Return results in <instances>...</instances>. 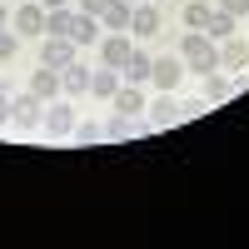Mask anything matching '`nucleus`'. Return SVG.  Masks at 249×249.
<instances>
[{
    "label": "nucleus",
    "mask_w": 249,
    "mask_h": 249,
    "mask_svg": "<svg viewBox=\"0 0 249 249\" xmlns=\"http://www.w3.org/2000/svg\"><path fill=\"white\" fill-rule=\"evenodd\" d=\"M219 70H249V40L239 35L219 40Z\"/></svg>",
    "instance_id": "obj_12"
},
{
    "label": "nucleus",
    "mask_w": 249,
    "mask_h": 249,
    "mask_svg": "<svg viewBox=\"0 0 249 249\" xmlns=\"http://www.w3.org/2000/svg\"><path fill=\"white\" fill-rule=\"evenodd\" d=\"M155 5H160V0H155Z\"/></svg>",
    "instance_id": "obj_30"
},
{
    "label": "nucleus",
    "mask_w": 249,
    "mask_h": 249,
    "mask_svg": "<svg viewBox=\"0 0 249 249\" xmlns=\"http://www.w3.org/2000/svg\"><path fill=\"white\" fill-rule=\"evenodd\" d=\"M30 90H35L40 100H55V95H65V85H60V70H50V65H40V70L30 75Z\"/></svg>",
    "instance_id": "obj_14"
},
{
    "label": "nucleus",
    "mask_w": 249,
    "mask_h": 249,
    "mask_svg": "<svg viewBox=\"0 0 249 249\" xmlns=\"http://www.w3.org/2000/svg\"><path fill=\"white\" fill-rule=\"evenodd\" d=\"M70 20H75L70 5H50L45 10V35H70Z\"/></svg>",
    "instance_id": "obj_20"
},
{
    "label": "nucleus",
    "mask_w": 249,
    "mask_h": 249,
    "mask_svg": "<svg viewBox=\"0 0 249 249\" xmlns=\"http://www.w3.org/2000/svg\"><path fill=\"white\" fill-rule=\"evenodd\" d=\"M0 110H10V100H0Z\"/></svg>",
    "instance_id": "obj_29"
},
{
    "label": "nucleus",
    "mask_w": 249,
    "mask_h": 249,
    "mask_svg": "<svg viewBox=\"0 0 249 249\" xmlns=\"http://www.w3.org/2000/svg\"><path fill=\"white\" fill-rule=\"evenodd\" d=\"M15 50H20V35L5 25V30H0V65H5V60H15Z\"/></svg>",
    "instance_id": "obj_24"
},
{
    "label": "nucleus",
    "mask_w": 249,
    "mask_h": 249,
    "mask_svg": "<svg viewBox=\"0 0 249 249\" xmlns=\"http://www.w3.org/2000/svg\"><path fill=\"white\" fill-rule=\"evenodd\" d=\"M40 120H45V100H40L35 90L10 95V124H20V130H40Z\"/></svg>",
    "instance_id": "obj_5"
},
{
    "label": "nucleus",
    "mask_w": 249,
    "mask_h": 249,
    "mask_svg": "<svg viewBox=\"0 0 249 249\" xmlns=\"http://www.w3.org/2000/svg\"><path fill=\"white\" fill-rule=\"evenodd\" d=\"M160 30H164L160 5H155V0H140V5L130 10V35H135V40H155Z\"/></svg>",
    "instance_id": "obj_7"
},
{
    "label": "nucleus",
    "mask_w": 249,
    "mask_h": 249,
    "mask_svg": "<svg viewBox=\"0 0 249 249\" xmlns=\"http://www.w3.org/2000/svg\"><path fill=\"white\" fill-rule=\"evenodd\" d=\"M219 10H230L234 20H249V0H219Z\"/></svg>",
    "instance_id": "obj_25"
},
{
    "label": "nucleus",
    "mask_w": 249,
    "mask_h": 249,
    "mask_svg": "<svg viewBox=\"0 0 249 249\" xmlns=\"http://www.w3.org/2000/svg\"><path fill=\"white\" fill-rule=\"evenodd\" d=\"M40 124H45V135L50 140H65V135H75V105H70V100H45V120H40Z\"/></svg>",
    "instance_id": "obj_6"
},
{
    "label": "nucleus",
    "mask_w": 249,
    "mask_h": 249,
    "mask_svg": "<svg viewBox=\"0 0 249 249\" xmlns=\"http://www.w3.org/2000/svg\"><path fill=\"white\" fill-rule=\"evenodd\" d=\"M130 135H135V120L115 110V115L105 120V140H110V144H120V140H130Z\"/></svg>",
    "instance_id": "obj_21"
},
{
    "label": "nucleus",
    "mask_w": 249,
    "mask_h": 249,
    "mask_svg": "<svg viewBox=\"0 0 249 249\" xmlns=\"http://www.w3.org/2000/svg\"><path fill=\"white\" fill-rule=\"evenodd\" d=\"M144 110H150V124H155V130H164V124H175V120L184 115V110H179V100H175V90H160Z\"/></svg>",
    "instance_id": "obj_9"
},
{
    "label": "nucleus",
    "mask_w": 249,
    "mask_h": 249,
    "mask_svg": "<svg viewBox=\"0 0 249 249\" xmlns=\"http://www.w3.org/2000/svg\"><path fill=\"white\" fill-rule=\"evenodd\" d=\"M100 30H105V25H100V15L75 10V20H70V40H75L80 50H85V45H100Z\"/></svg>",
    "instance_id": "obj_11"
},
{
    "label": "nucleus",
    "mask_w": 249,
    "mask_h": 249,
    "mask_svg": "<svg viewBox=\"0 0 249 249\" xmlns=\"http://www.w3.org/2000/svg\"><path fill=\"white\" fill-rule=\"evenodd\" d=\"M130 50H135V40L124 35V30H110V35H100V65H110V70H124Z\"/></svg>",
    "instance_id": "obj_8"
},
{
    "label": "nucleus",
    "mask_w": 249,
    "mask_h": 249,
    "mask_svg": "<svg viewBox=\"0 0 249 249\" xmlns=\"http://www.w3.org/2000/svg\"><path fill=\"white\" fill-rule=\"evenodd\" d=\"M105 5H110V0H75V10H85V15H100Z\"/></svg>",
    "instance_id": "obj_26"
},
{
    "label": "nucleus",
    "mask_w": 249,
    "mask_h": 249,
    "mask_svg": "<svg viewBox=\"0 0 249 249\" xmlns=\"http://www.w3.org/2000/svg\"><path fill=\"white\" fill-rule=\"evenodd\" d=\"M130 0H110V5L105 10H100V25H105V30H130Z\"/></svg>",
    "instance_id": "obj_19"
},
{
    "label": "nucleus",
    "mask_w": 249,
    "mask_h": 249,
    "mask_svg": "<svg viewBox=\"0 0 249 249\" xmlns=\"http://www.w3.org/2000/svg\"><path fill=\"white\" fill-rule=\"evenodd\" d=\"M75 140H80V144L105 140V124H95V120H75Z\"/></svg>",
    "instance_id": "obj_23"
},
{
    "label": "nucleus",
    "mask_w": 249,
    "mask_h": 249,
    "mask_svg": "<svg viewBox=\"0 0 249 249\" xmlns=\"http://www.w3.org/2000/svg\"><path fill=\"white\" fill-rule=\"evenodd\" d=\"M204 35H210V40H230V35H239V20H234L230 10H210V20H204Z\"/></svg>",
    "instance_id": "obj_16"
},
{
    "label": "nucleus",
    "mask_w": 249,
    "mask_h": 249,
    "mask_svg": "<svg viewBox=\"0 0 249 249\" xmlns=\"http://www.w3.org/2000/svg\"><path fill=\"white\" fill-rule=\"evenodd\" d=\"M175 50L184 55V75H199V80H204V75L219 70V45H214L204 30H184V35L175 40Z\"/></svg>",
    "instance_id": "obj_1"
},
{
    "label": "nucleus",
    "mask_w": 249,
    "mask_h": 249,
    "mask_svg": "<svg viewBox=\"0 0 249 249\" xmlns=\"http://www.w3.org/2000/svg\"><path fill=\"white\" fill-rule=\"evenodd\" d=\"M10 25V10H5V0H0V30H5Z\"/></svg>",
    "instance_id": "obj_27"
},
{
    "label": "nucleus",
    "mask_w": 249,
    "mask_h": 249,
    "mask_svg": "<svg viewBox=\"0 0 249 249\" xmlns=\"http://www.w3.org/2000/svg\"><path fill=\"white\" fill-rule=\"evenodd\" d=\"M10 30L40 40V35H45V5H40V0H20V5L10 10Z\"/></svg>",
    "instance_id": "obj_4"
},
{
    "label": "nucleus",
    "mask_w": 249,
    "mask_h": 249,
    "mask_svg": "<svg viewBox=\"0 0 249 249\" xmlns=\"http://www.w3.org/2000/svg\"><path fill=\"white\" fill-rule=\"evenodd\" d=\"M115 90H120V70H110V65L90 70V95H95V100H110Z\"/></svg>",
    "instance_id": "obj_18"
},
{
    "label": "nucleus",
    "mask_w": 249,
    "mask_h": 249,
    "mask_svg": "<svg viewBox=\"0 0 249 249\" xmlns=\"http://www.w3.org/2000/svg\"><path fill=\"white\" fill-rule=\"evenodd\" d=\"M210 10H214V5H204V0H190V5H184V25H190V30H204Z\"/></svg>",
    "instance_id": "obj_22"
},
{
    "label": "nucleus",
    "mask_w": 249,
    "mask_h": 249,
    "mask_svg": "<svg viewBox=\"0 0 249 249\" xmlns=\"http://www.w3.org/2000/svg\"><path fill=\"white\" fill-rule=\"evenodd\" d=\"M60 85H65V95H70V100H75V95H90V70L75 60V65L60 70Z\"/></svg>",
    "instance_id": "obj_17"
},
{
    "label": "nucleus",
    "mask_w": 249,
    "mask_h": 249,
    "mask_svg": "<svg viewBox=\"0 0 249 249\" xmlns=\"http://www.w3.org/2000/svg\"><path fill=\"white\" fill-rule=\"evenodd\" d=\"M150 65H155V55L135 45L130 60H124V70H120V80H124V85H150Z\"/></svg>",
    "instance_id": "obj_10"
},
{
    "label": "nucleus",
    "mask_w": 249,
    "mask_h": 249,
    "mask_svg": "<svg viewBox=\"0 0 249 249\" xmlns=\"http://www.w3.org/2000/svg\"><path fill=\"white\" fill-rule=\"evenodd\" d=\"M110 105H115L120 115H130V120H135V115H140L144 105H150V100H144V95H140V85H124V80H120V90L110 95Z\"/></svg>",
    "instance_id": "obj_13"
},
{
    "label": "nucleus",
    "mask_w": 249,
    "mask_h": 249,
    "mask_svg": "<svg viewBox=\"0 0 249 249\" xmlns=\"http://www.w3.org/2000/svg\"><path fill=\"white\" fill-rule=\"evenodd\" d=\"M40 5H45V10H50V5H75V0H40Z\"/></svg>",
    "instance_id": "obj_28"
},
{
    "label": "nucleus",
    "mask_w": 249,
    "mask_h": 249,
    "mask_svg": "<svg viewBox=\"0 0 249 249\" xmlns=\"http://www.w3.org/2000/svg\"><path fill=\"white\" fill-rule=\"evenodd\" d=\"M179 80H184V55L179 50H160L155 65H150V85L155 90H175Z\"/></svg>",
    "instance_id": "obj_3"
},
{
    "label": "nucleus",
    "mask_w": 249,
    "mask_h": 249,
    "mask_svg": "<svg viewBox=\"0 0 249 249\" xmlns=\"http://www.w3.org/2000/svg\"><path fill=\"white\" fill-rule=\"evenodd\" d=\"M80 60V45L70 35H40V65H50V70H65Z\"/></svg>",
    "instance_id": "obj_2"
},
{
    "label": "nucleus",
    "mask_w": 249,
    "mask_h": 249,
    "mask_svg": "<svg viewBox=\"0 0 249 249\" xmlns=\"http://www.w3.org/2000/svg\"><path fill=\"white\" fill-rule=\"evenodd\" d=\"M234 90H239V80L219 75V70H214V75H204V100H210V105H224V100H230Z\"/></svg>",
    "instance_id": "obj_15"
}]
</instances>
